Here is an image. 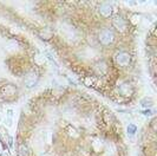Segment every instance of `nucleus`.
Wrapping results in <instances>:
<instances>
[{
  "mask_svg": "<svg viewBox=\"0 0 157 156\" xmlns=\"http://www.w3.org/2000/svg\"><path fill=\"white\" fill-rule=\"evenodd\" d=\"M98 40L99 43L104 45V46H109L113 43L115 40V32L112 31L111 29H103L101 32L98 33Z\"/></svg>",
  "mask_w": 157,
  "mask_h": 156,
  "instance_id": "nucleus-1",
  "label": "nucleus"
},
{
  "mask_svg": "<svg viewBox=\"0 0 157 156\" xmlns=\"http://www.w3.org/2000/svg\"><path fill=\"white\" fill-rule=\"evenodd\" d=\"M115 62L117 65L119 66H128L130 62H131V56L129 52H125V51H121V52H118L117 55L115 56Z\"/></svg>",
  "mask_w": 157,
  "mask_h": 156,
  "instance_id": "nucleus-2",
  "label": "nucleus"
},
{
  "mask_svg": "<svg viewBox=\"0 0 157 156\" xmlns=\"http://www.w3.org/2000/svg\"><path fill=\"white\" fill-rule=\"evenodd\" d=\"M98 12L104 18H110L111 14H112V6H111V4H109V2L101 4L99 7H98Z\"/></svg>",
  "mask_w": 157,
  "mask_h": 156,
  "instance_id": "nucleus-3",
  "label": "nucleus"
},
{
  "mask_svg": "<svg viewBox=\"0 0 157 156\" xmlns=\"http://www.w3.org/2000/svg\"><path fill=\"white\" fill-rule=\"evenodd\" d=\"M112 24H113V26L117 29L118 31H121V32H123V31H125V29H126V21H125V19L123 18V17H121V16H116L113 19H112Z\"/></svg>",
  "mask_w": 157,
  "mask_h": 156,
  "instance_id": "nucleus-4",
  "label": "nucleus"
},
{
  "mask_svg": "<svg viewBox=\"0 0 157 156\" xmlns=\"http://www.w3.org/2000/svg\"><path fill=\"white\" fill-rule=\"evenodd\" d=\"M2 95H4V97H6V98H10V97H13L17 92V88L14 85H12V84H7V85H5L2 88Z\"/></svg>",
  "mask_w": 157,
  "mask_h": 156,
  "instance_id": "nucleus-5",
  "label": "nucleus"
},
{
  "mask_svg": "<svg viewBox=\"0 0 157 156\" xmlns=\"http://www.w3.org/2000/svg\"><path fill=\"white\" fill-rule=\"evenodd\" d=\"M36 82H37V77H36V72H31V73H29V76L26 77L25 79V84L27 88H31L36 84Z\"/></svg>",
  "mask_w": 157,
  "mask_h": 156,
  "instance_id": "nucleus-6",
  "label": "nucleus"
},
{
  "mask_svg": "<svg viewBox=\"0 0 157 156\" xmlns=\"http://www.w3.org/2000/svg\"><path fill=\"white\" fill-rule=\"evenodd\" d=\"M18 153H19V156H29V149H27V147H26V146L21 144V146L19 147Z\"/></svg>",
  "mask_w": 157,
  "mask_h": 156,
  "instance_id": "nucleus-7",
  "label": "nucleus"
},
{
  "mask_svg": "<svg viewBox=\"0 0 157 156\" xmlns=\"http://www.w3.org/2000/svg\"><path fill=\"white\" fill-rule=\"evenodd\" d=\"M136 130H137V127L135 124H129L128 125V134H130V135H134L136 133Z\"/></svg>",
  "mask_w": 157,
  "mask_h": 156,
  "instance_id": "nucleus-8",
  "label": "nucleus"
},
{
  "mask_svg": "<svg viewBox=\"0 0 157 156\" xmlns=\"http://www.w3.org/2000/svg\"><path fill=\"white\" fill-rule=\"evenodd\" d=\"M142 114L145 116H150V115H154V111L152 110H144V111H142Z\"/></svg>",
  "mask_w": 157,
  "mask_h": 156,
  "instance_id": "nucleus-9",
  "label": "nucleus"
}]
</instances>
